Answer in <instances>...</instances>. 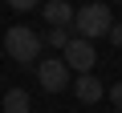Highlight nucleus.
<instances>
[{
    "label": "nucleus",
    "instance_id": "8",
    "mask_svg": "<svg viewBox=\"0 0 122 113\" xmlns=\"http://www.w3.org/2000/svg\"><path fill=\"white\" fill-rule=\"evenodd\" d=\"M69 40H73V28H49V36H45V44L49 48H61V52H65Z\"/></svg>",
    "mask_w": 122,
    "mask_h": 113
},
{
    "label": "nucleus",
    "instance_id": "1",
    "mask_svg": "<svg viewBox=\"0 0 122 113\" xmlns=\"http://www.w3.org/2000/svg\"><path fill=\"white\" fill-rule=\"evenodd\" d=\"M73 36H81V40H98V36H110V28H114V16H110V4H86V8H77L73 12Z\"/></svg>",
    "mask_w": 122,
    "mask_h": 113
},
{
    "label": "nucleus",
    "instance_id": "4",
    "mask_svg": "<svg viewBox=\"0 0 122 113\" xmlns=\"http://www.w3.org/2000/svg\"><path fill=\"white\" fill-rule=\"evenodd\" d=\"M61 61L69 65V73H94V65H98V48L90 44V40H81V36H73L69 44H65V52H61Z\"/></svg>",
    "mask_w": 122,
    "mask_h": 113
},
{
    "label": "nucleus",
    "instance_id": "9",
    "mask_svg": "<svg viewBox=\"0 0 122 113\" xmlns=\"http://www.w3.org/2000/svg\"><path fill=\"white\" fill-rule=\"evenodd\" d=\"M106 97H110V101H114V105H118V109H122V81H114V85H110V89H106Z\"/></svg>",
    "mask_w": 122,
    "mask_h": 113
},
{
    "label": "nucleus",
    "instance_id": "5",
    "mask_svg": "<svg viewBox=\"0 0 122 113\" xmlns=\"http://www.w3.org/2000/svg\"><path fill=\"white\" fill-rule=\"evenodd\" d=\"M73 93H77V101L94 105V101H102V97H106V85H102L94 73H81V77L73 81Z\"/></svg>",
    "mask_w": 122,
    "mask_h": 113
},
{
    "label": "nucleus",
    "instance_id": "3",
    "mask_svg": "<svg viewBox=\"0 0 122 113\" xmlns=\"http://www.w3.org/2000/svg\"><path fill=\"white\" fill-rule=\"evenodd\" d=\"M37 81L45 93H61V89H69V65L61 61V56H41L37 61Z\"/></svg>",
    "mask_w": 122,
    "mask_h": 113
},
{
    "label": "nucleus",
    "instance_id": "6",
    "mask_svg": "<svg viewBox=\"0 0 122 113\" xmlns=\"http://www.w3.org/2000/svg\"><path fill=\"white\" fill-rule=\"evenodd\" d=\"M45 20H49V28H69L73 24L69 0H49V4H45Z\"/></svg>",
    "mask_w": 122,
    "mask_h": 113
},
{
    "label": "nucleus",
    "instance_id": "12",
    "mask_svg": "<svg viewBox=\"0 0 122 113\" xmlns=\"http://www.w3.org/2000/svg\"><path fill=\"white\" fill-rule=\"evenodd\" d=\"M0 113H4V109H0Z\"/></svg>",
    "mask_w": 122,
    "mask_h": 113
},
{
    "label": "nucleus",
    "instance_id": "13",
    "mask_svg": "<svg viewBox=\"0 0 122 113\" xmlns=\"http://www.w3.org/2000/svg\"><path fill=\"white\" fill-rule=\"evenodd\" d=\"M118 113H122V109H118Z\"/></svg>",
    "mask_w": 122,
    "mask_h": 113
},
{
    "label": "nucleus",
    "instance_id": "2",
    "mask_svg": "<svg viewBox=\"0 0 122 113\" xmlns=\"http://www.w3.org/2000/svg\"><path fill=\"white\" fill-rule=\"evenodd\" d=\"M0 48H8V56L16 65H37L41 61V48H45V40L33 32V28H25V24H12L8 32H4V44Z\"/></svg>",
    "mask_w": 122,
    "mask_h": 113
},
{
    "label": "nucleus",
    "instance_id": "7",
    "mask_svg": "<svg viewBox=\"0 0 122 113\" xmlns=\"http://www.w3.org/2000/svg\"><path fill=\"white\" fill-rule=\"evenodd\" d=\"M0 109H4V113H29V109H33V97H29L25 89H8Z\"/></svg>",
    "mask_w": 122,
    "mask_h": 113
},
{
    "label": "nucleus",
    "instance_id": "11",
    "mask_svg": "<svg viewBox=\"0 0 122 113\" xmlns=\"http://www.w3.org/2000/svg\"><path fill=\"white\" fill-rule=\"evenodd\" d=\"M110 40H114V44L122 48V20H114V28H110Z\"/></svg>",
    "mask_w": 122,
    "mask_h": 113
},
{
    "label": "nucleus",
    "instance_id": "10",
    "mask_svg": "<svg viewBox=\"0 0 122 113\" xmlns=\"http://www.w3.org/2000/svg\"><path fill=\"white\" fill-rule=\"evenodd\" d=\"M8 4H12V8H16V12H33V8H37V4H41V0H8Z\"/></svg>",
    "mask_w": 122,
    "mask_h": 113
}]
</instances>
